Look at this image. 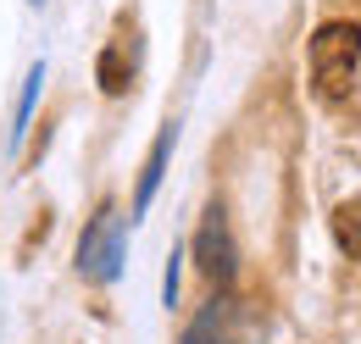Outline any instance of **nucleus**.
Segmentation results:
<instances>
[{"label": "nucleus", "mask_w": 361, "mask_h": 344, "mask_svg": "<svg viewBox=\"0 0 361 344\" xmlns=\"http://www.w3.org/2000/svg\"><path fill=\"white\" fill-rule=\"evenodd\" d=\"M356 67H361V23L350 17H334L312 34V89L322 106H339L350 84H356Z\"/></svg>", "instance_id": "f257e3e1"}, {"label": "nucleus", "mask_w": 361, "mask_h": 344, "mask_svg": "<svg viewBox=\"0 0 361 344\" xmlns=\"http://www.w3.org/2000/svg\"><path fill=\"white\" fill-rule=\"evenodd\" d=\"M123 245H128V216L100 206L94 222L84 228V239H78V272L94 278V283H111L123 272Z\"/></svg>", "instance_id": "f03ea898"}, {"label": "nucleus", "mask_w": 361, "mask_h": 344, "mask_svg": "<svg viewBox=\"0 0 361 344\" xmlns=\"http://www.w3.org/2000/svg\"><path fill=\"white\" fill-rule=\"evenodd\" d=\"M183 344H262V322H256V311L245 300L217 295V300L189 322Z\"/></svg>", "instance_id": "7ed1b4c3"}, {"label": "nucleus", "mask_w": 361, "mask_h": 344, "mask_svg": "<svg viewBox=\"0 0 361 344\" xmlns=\"http://www.w3.org/2000/svg\"><path fill=\"white\" fill-rule=\"evenodd\" d=\"M195 261H200V272H206L217 289H228V283L239 278V245H233V228H228V211H223V206H212V211L200 216Z\"/></svg>", "instance_id": "20e7f679"}, {"label": "nucleus", "mask_w": 361, "mask_h": 344, "mask_svg": "<svg viewBox=\"0 0 361 344\" xmlns=\"http://www.w3.org/2000/svg\"><path fill=\"white\" fill-rule=\"evenodd\" d=\"M167 156H173V123L156 133V145H150V156H145V172H139V189H134V216L150 211V200H156V189H161V172H167ZM128 216V222H134Z\"/></svg>", "instance_id": "39448f33"}, {"label": "nucleus", "mask_w": 361, "mask_h": 344, "mask_svg": "<svg viewBox=\"0 0 361 344\" xmlns=\"http://www.w3.org/2000/svg\"><path fill=\"white\" fill-rule=\"evenodd\" d=\"M94 78H100V94H128V84H134V61L123 56V44H106L100 50V61H94Z\"/></svg>", "instance_id": "423d86ee"}, {"label": "nucleus", "mask_w": 361, "mask_h": 344, "mask_svg": "<svg viewBox=\"0 0 361 344\" xmlns=\"http://www.w3.org/2000/svg\"><path fill=\"white\" fill-rule=\"evenodd\" d=\"M334 239H339V250L350 261H361V200H345L334 211Z\"/></svg>", "instance_id": "0eeeda50"}, {"label": "nucleus", "mask_w": 361, "mask_h": 344, "mask_svg": "<svg viewBox=\"0 0 361 344\" xmlns=\"http://www.w3.org/2000/svg\"><path fill=\"white\" fill-rule=\"evenodd\" d=\"M39 89H45V67H34V73H28V84H23V100H17V128H11V145H23V133H28V117H34V100H39Z\"/></svg>", "instance_id": "6e6552de"}, {"label": "nucleus", "mask_w": 361, "mask_h": 344, "mask_svg": "<svg viewBox=\"0 0 361 344\" xmlns=\"http://www.w3.org/2000/svg\"><path fill=\"white\" fill-rule=\"evenodd\" d=\"M178 283H183V250L173 245V256H167V272H161V305H167V311L178 305Z\"/></svg>", "instance_id": "1a4fd4ad"}, {"label": "nucleus", "mask_w": 361, "mask_h": 344, "mask_svg": "<svg viewBox=\"0 0 361 344\" xmlns=\"http://www.w3.org/2000/svg\"><path fill=\"white\" fill-rule=\"evenodd\" d=\"M34 6H39V0H34Z\"/></svg>", "instance_id": "9d476101"}]
</instances>
